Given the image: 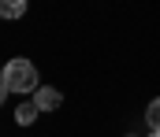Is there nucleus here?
I'll return each instance as SVG.
<instances>
[{"instance_id": "obj_1", "label": "nucleus", "mask_w": 160, "mask_h": 137, "mask_svg": "<svg viewBox=\"0 0 160 137\" xmlns=\"http://www.w3.org/2000/svg\"><path fill=\"white\" fill-rule=\"evenodd\" d=\"M4 85L8 93H34L38 89V71L30 59H11L4 67Z\"/></svg>"}, {"instance_id": "obj_2", "label": "nucleus", "mask_w": 160, "mask_h": 137, "mask_svg": "<svg viewBox=\"0 0 160 137\" xmlns=\"http://www.w3.org/2000/svg\"><path fill=\"white\" fill-rule=\"evenodd\" d=\"M34 104H38L41 111H56L63 104V96H60V89H52V85H41V89H34Z\"/></svg>"}, {"instance_id": "obj_3", "label": "nucleus", "mask_w": 160, "mask_h": 137, "mask_svg": "<svg viewBox=\"0 0 160 137\" xmlns=\"http://www.w3.org/2000/svg\"><path fill=\"white\" fill-rule=\"evenodd\" d=\"M38 115H41V107L34 104V100H26V104H19V107H15V122H19V126H30Z\"/></svg>"}, {"instance_id": "obj_4", "label": "nucleus", "mask_w": 160, "mask_h": 137, "mask_svg": "<svg viewBox=\"0 0 160 137\" xmlns=\"http://www.w3.org/2000/svg\"><path fill=\"white\" fill-rule=\"evenodd\" d=\"M26 11V0H0V19H19Z\"/></svg>"}, {"instance_id": "obj_5", "label": "nucleus", "mask_w": 160, "mask_h": 137, "mask_svg": "<svg viewBox=\"0 0 160 137\" xmlns=\"http://www.w3.org/2000/svg\"><path fill=\"white\" fill-rule=\"evenodd\" d=\"M145 122H149V130H160V96L145 107Z\"/></svg>"}, {"instance_id": "obj_6", "label": "nucleus", "mask_w": 160, "mask_h": 137, "mask_svg": "<svg viewBox=\"0 0 160 137\" xmlns=\"http://www.w3.org/2000/svg\"><path fill=\"white\" fill-rule=\"evenodd\" d=\"M4 96H8V85H4V82H0V104H4Z\"/></svg>"}, {"instance_id": "obj_7", "label": "nucleus", "mask_w": 160, "mask_h": 137, "mask_svg": "<svg viewBox=\"0 0 160 137\" xmlns=\"http://www.w3.org/2000/svg\"><path fill=\"white\" fill-rule=\"evenodd\" d=\"M149 137H160V130H153V134H149Z\"/></svg>"}, {"instance_id": "obj_8", "label": "nucleus", "mask_w": 160, "mask_h": 137, "mask_svg": "<svg viewBox=\"0 0 160 137\" xmlns=\"http://www.w3.org/2000/svg\"><path fill=\"white\" fill-rule=\"evenodd\" d=\"M0 82H4V71H0Z\"/></svg>"}]
</instances>
